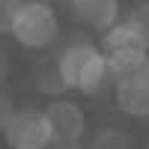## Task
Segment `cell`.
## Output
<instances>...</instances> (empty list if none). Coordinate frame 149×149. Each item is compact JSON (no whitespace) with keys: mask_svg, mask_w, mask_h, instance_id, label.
Wrapping results in <instances>:
<instances>
[{"mask_svg":"<svg viewBox=\"0 0 149 149\" xmlns=\"http://www.w3.org/2000/svg\"><path fill=\"white\" fill-rule=\"evenodd\" d=\"M54 149H90V146H84V143H60Z\"/></svg>","mask_w":149,"mask_h":149,"instance_id":"9a60e30c","label":"cell"},{"mask_svg":"<svg viewBox=\"0 0 149 149\" xmlns=\"http://www.w3.org/2000/svg\"><path fill=\"white\" fill-rule=\"evenodd\" d=\"M33 78H36V86H39L42 93H48V95H57V93L69 90V86H66V81H63V74H60V69H57V63H54V60H51V63H42V66H36Z\"/></svg>","mask_w":149,"mask_h":149,"instance_id":"9c48e42d","label":"cell"},{"mask_svg":"<svg viewBox=\"0 0 149 149\" xmlns=\"http://www.w3.org/2000/svg\"><path fill=\"white\" fill-rule=\"evenodd\" d=\"M72 9L78 21L98 33H107L119 21V0H72Z\"/></svg>","mask_w":149,"mask_h":149,"instance_id":"8992f818","label":"cell"},{"mask_svg":"<svg viewBox=\"0 0 149 149\" xmlns=\"http://www.w3.org/2000/svg\"><path fill=\"white\" fill-rule=\"evenodd\" d=\"M18 6H21V0H0V36H3V33H12Z\"/></svg>","mask_w":149,"mask_h":149,"instance_id":"7c38bea8","label":"cell"},{"mask_svg":"<svg viewBox=\"0 0 149 149\" xmlns=\"http://www.w3.org/2000/svg\"><path fill=\"white\" fill-rule=\"evenodd\" d=\"M116 51H146L140 36L131 30L128 21H116L104 36H102V54H116Z\"/></svg>","mask_w":149,"mask_h":149,"instance_id":"ba28073f","label":"cell"},{"mask_svg":"<svg viewBox=\"0 0 149 149\" xmlns=\"http://www.w3.org/2000/svg\"><path fill=\"white\" fill-rule=\"evenodd\" d=\"M12 36L18 45L30 48V51H42V48L54 45L60 36V21L54 6L45 0H21L15 24H12Z\"/></svg>","mask_w":149,"mask_h":149,"instance_id":"7a4b0ae2","label":"cell"},{"mask_svg":"<svg viewBox=\"0 0 149 149\" xmlns=\"http://www.w3.org/2000/svg\"><path fill=\"white\" fill-rule=\"evenodd\" d=\"M146 84H149V66H146Z\"/></svg>","mask_w":149,"mask_h":149,"instance_id":"2e32d148","label":"cell"},{"mask_svg":"<svg viewBox=\"0 0 149 149\" xmlns=\"http://www.w3.org/2000/svg\"><path fill=\"white\" fill-rule=\"evenodd\" d=\"M3 137H6L9 149H51L54 146L51 125H48V119L39 107L15 110V116L9 119Z\"/></svg>","mask_w":149,"mask_h":149,"instance_id":"3957f363","label":"cell"},{"mask_svg":"<svg viewBox=\"0 0 149 149\" xmlns=\"http://www.w3.org/2000/svg\"><path fill=\"white\" fill-rule=\"evenodd\" d=\"M110 81L116 84H131V81H146V66H149V51H116L104 54Z\"/></svg>","mask_w":149,"mask_h":149,"instance_id":"5b68a950","label":"cell"},{"mask_svg":"<svg viewBox=\"0 0 149 149\" xmlns=\"http://www.w3.org/2000/svg\"><path fill=\"white\" fill-rule=\"evenodd\" d=\"M128 24H131V30L140 36L143 48L149 51V0H143V3H137V6L131 9V15H128Z\"/></svg>","mask_w":149,"mask_h":149,"instance_id":"30bf717a","label":"cell"},{"mask_svg":"<svg viewBox=\"0 0 149 149\" xmlns=\"http://www.w3.org/2000/svg\"><path fill=\"white\" fill-rule=\"evenodd\" d=\"M116 107L134 119L149 116V84L146 81H131V84H116Z\"/></svg>","mask_w":149,"mask_h":149,"instance_id":"52a82bcc","label":"cell"},{"mask_svg":"<svg viewBox=\"0 0 149 149\" xmlns=\"http://www.w3.org/2000/svg\"><path fill=\"white\" fill-rule=\"evenodd\" d=\"M12 116H15V102H12V95L6 90H0V134L6 131V125H9Z\"/></svg>","mask_w":149,"mask_h":149,"instance_id":"4fadbf2b","label":"cell"},{"mask_svg":"<svg viewBox=\"0 0 149 149\" xmlns=\"http://www.w3.org/2000/svg\"><path fill=\"white\" fill-rule=\"evenodd\" d=\"M9 72H12V60H9V54L3 51V45H0V81H6Z\"/></svg>","mask_w":149,"mask_h":149,"instance_id":"5bb4252c","label":"cell"},{"mask_svg":"<svg viewBox=\"0 0 149 149\" xmlns=\"http://www.w3.org/2000/svg\"><path fill=\"white\" fill-rule=\"evenodd\" d=\"M57 69L63 74V81L69 90H78L84 95H98L104 93L110 84L107 60L102 54V48H95L93 42H72L57 54Z\"/></svg>","mask_w":149,"mask_h":149,"instance_id":"6da1fadb","label":"cell"},{"mask_svg":"<svg viewBox=\"0 0 149 149\" xmlns=\"http://www.w3.org/2000/svg\"><path fill=\"white\" fill-rule=\"evenodd\" d=\"M122 149H131V146H122Z\"/></svg>","mask_w":149,"mask_h":149,"instance_id":"e0dca14e","label":"cell"},{"mask_svg":"<svg viewBox=\"0 0 149 149\" xmlns=\"http://www.w3.org/2000/svg\"><path fill=\"white\" fill-rule=\"evenodd\" d=\"M66 3H72V0H66Z\"/></svg>","mask_w":149,"mask_h":149,"instance_id":"ac0fdd59","label":"cell"},{"mask_svg":"<svg viewBox=\"0 0 149 149\" xmlns=\"http://www.w3.org/2000/svg\"><path fill=\"white\" fill-rule=\"evenodd\" d=\"M42 113L51 125L54 143H81V137L86 134V116L78 102H69V98H54L48 107H42Z\"/></svg>","mask_w":149,"mask_h":149,"instance_id":"277c9868","label":"cell"},{"mask_svg":"<svg viewBox=\"0 0 149 149\" xmlns=\"http://www.w3.org/2000/svg\"><path fill=\"white\" fill-rule=\"evenodd\" d=\"M122 146H128L125 134H122L119 128H104V131H98V137L93 140L90 149H122Z\"/></svg>","mask_w":149,"mask_h":149,"instance_id":"8fae6325","label":"cell"}]
</instances>
